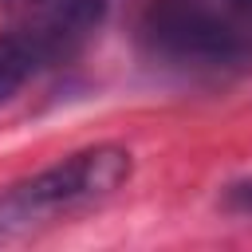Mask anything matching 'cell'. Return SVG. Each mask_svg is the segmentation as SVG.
<instances>
[{"mask_svg": "<svg viewBox=\"0 0 252 252\" xmlns=\"http://www.w3.org/2000/svg\"><path fill=\"white\" fill-rule=\"evenodd\" d=\"M134 161L122 146H87L32 177L0 189V244H16L55 224L67 213L106 201L126 177Z\"/></svg>", "mask_w": 252, "mask_h": 252, "instance_id": "cell-1", "label": "cell"}, {"mask_svg": "<svg viewBox=\"0 0 252 252\" xmlns=\"http://www.w3.org/2000/svg\"><path fill=\"white\" fill-rule=\"evenodd\" d=\"M138 47L161 71L189 79H228L252 71V47L209 0H150L138 20Z\"/></svg>", "mask_w": 252, "mask_h": 252, "instance_id": "cell-2", "label": "cell"}, {"mask_svg": "<svg viewBox=\"0 0 252 252\" xmlns=\"http://www.w3.org/2000/svg\"><path fill=\"white\" fill-rule=\"evenodd\" d=\"M4 28L24 35L47 67L71 59L106 20V0H0Z\"/></svg>", "mask_w": 252, "mask_h": 252, "instance_id": "cell-3", "label": "cell"}, {"mask_svg": "<svg viewBox=\"0 0 252 252\" xmlns=\"http://www.w3.org/2000/svg\"><path fill=\"white\" fill-rule=\"evenodd\" d=\"M39 71H47V63H43V55L24 39V35H16V32H0V106L4 102H12Z\"/></svg>", "mask_w": 252, "mask_h": 252, "instance_id": "cell-4", "label": "cell"}, {"mask_svg": "<svg viewBox=\"0 0 252 252\" xmlns=\"http://www.w3.org/2000/svg\"><path fill=\"white\" fill-rule=\"evenodd\" d=\"M217 12H220V20L252 47V0H209Z\"/></svg>", "mask_w": 252, "mask_h": 252, "instance_id": "cell-5", "label": "cell"}, {"mask_svg": "<svg viewBox=\"0 0 252 252\" xmlns=\"http://www.w3.org/2000/svg\"><path fill=\"white\" fill-rule=\"evenodd\" d=\"M220 209L232 213V217H252V177L228 181L220 189Z\"/></svg>", "mask_w": 252, "mask_h": 252, "instance_id": "cell-6", "label": "cell"}]
</instances>
